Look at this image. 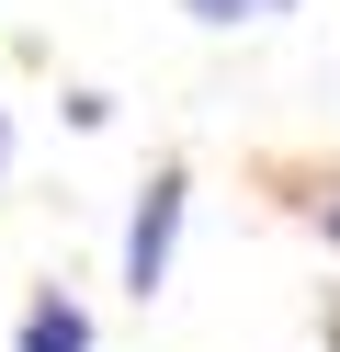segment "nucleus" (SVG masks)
<instances>
[{
  "instance_id": "1",
  "label": "nucleus",
  "mask_w": 340,
  "mask_h": 352,
  "mask_svg": "<svg viewBox=\"0 0 340 352\" xmlns=\"http://www.w3.org/2000/svg\"><path fill=\"white\" fill-rule=\"evenodd\" d=\"M181 216H193V170H181V160H159V170H148V193H136V216H125V296H136V307L170 284Z\"/></svg>"
},
{
  "instance_id": "2",
  "label": "nucleus",
  "mask_w": 340,
  "mask_h": 352,
  "mask_svg": "<svg viewBox=\"0 0 340 352\" xmlns=\"http://www.w3.org/2000/svg\"><path fill=\"white\" fill-rule=\"evenodd\" d=\"M12 352H91V307L80 296H34L12 318Z\"/></svg>"
},
{
  "instance_id": "3",
  "label": "nucleus",
  "mask_w": 340,
  "mask_h": 352,
  "mask_svg": "<svg viewBox=\"0 0 340 352\" xmlns=\"http://www.w3.org/2000/svg\"><path fill=\"white\" fill-rule=\"evenodd\" d=\"M181 12H193V23H216V34H227V23H272V12H295V0H181Z\"/></svg>"
},
{
  "instance_id": "4",
  "label": "nucleus",
  "mask_w": 340,
  "mask_h": 352,
  "mask_svg": "<svg viewBox=\"0 0 340 352\" xmlns=\"http://www.w3.org/2000/svg\"><path fill=\"white\" fill-rule=\"evenodd\" d=\"M317 228H329V239H340V205H317Z\"/></svg>"
},
{
  "instance_id": "5",
  "label": "nucleus",
  "mask_w": 340,
  "mask_h": 352,
  "mask_svg": "<svg viewBox=\"0 0 340 352\" xmlns=\"http://www.w3.org/2000/svg\"><path fill=\"white\" fill-rule=\"evenodd\" d=\"M0 160H12V114H0Z\"/></svg>"
}]
</instances>
